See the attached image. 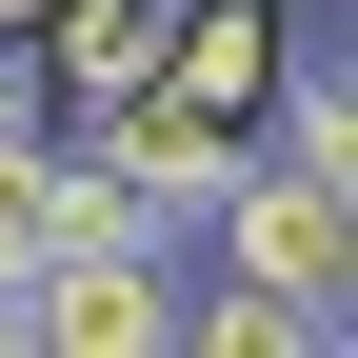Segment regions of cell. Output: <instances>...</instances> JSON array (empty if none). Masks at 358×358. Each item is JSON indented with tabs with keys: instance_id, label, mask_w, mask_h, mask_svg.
Here are the masks:
<instances>
[{
	"instance_id": "obj_4",
	"label": "cell",
	"mask_w": 358,
	"mask_h": 358,
	"mask_svg": "<svg viewBox=\"0 0 358 358\" xmlns=\"http://www.w3.org/2000/svg\"><path fill=\"white\" fill-rule=\"evenodd\" d=\"M20 120H60V100H40V40H0V140H20Z\"/></svg>"
},
{
	"instance_id": "obj_5",
	"label": "cell",
	"mask_w": 358,
	"mask_h": 358,
	"mask_svg": "<svg viewBox=\"0 0 358 358\" xmlns=\"http://www.w3.org/2000/svg\"><path fill=\"white\" fill-rule=\"evenodd\" d=\"M0 358H40V319H20V279H0Z\"/></svg>"
},
{
	"instance_id": "obj_1",
	"label": "cell",
	"mask_w": 358,
	"mask_h": 358,
	"mask_svg": "<svg viewBox=\"0 0 358 358\" xmlns=\"http://www.w3.org/2000/svg\"><path fill=\"white\" fill-rule=\"evenodd\" d=\"M199 239H219V279H279V299H338V319H358V199H338V179H299V159H239Z\"/></svg>"
},
{
	"instance_id": "obj_2",
	"label": "cell",
	"mask_w": 358,
	"mask_h": 358,
	"mask_svg": "<svg viewBox=\"0 0 358 358\" xmlns=\"http://www.w3.org/2000/svg\"><path fill=\"white\" fill-rule=\"evenodd\" d=\"M40 358H179V239H60L20 279Z\"/></svg>"
},
{
	"instance_id": "obj_3",
	"label": "cell",
	"mask_w": 358,
	"mask_h": 358,
	"mask_svg": "<svg viewBox=\"0 0 358 358\" xmlns=\"http://www.w3.org/2000/svg\"><path fill=\"white\" fill-rule=\"evenodd\" d=\"M358 319L338 299H279V279H219V299H179V358H338Z\"/></svg>"
}]
</instances>
